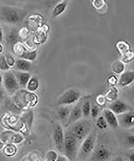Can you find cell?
<instances>
[{
	"label": "cell",
	"instance_id": "cell-23",
	"mask_svg": "<svg viewBox=\"0 0 134 161\" xmlns=\"http://www.w3.org/2000/svg\"><path fill=\"white\" fill-rule=\"evenodd\" d=\"M117 47L120 52L122 56L125 55L127 53H129V47L126 43L123 42H120L117 44Z\"/></svg>",
	"mask_w": 134,
	"mask_h": 161
},
{
	"label": "cell",
	"instance_id": "cell-29",
	"mask_svg": "<svg viewBox=\"0 0 134 161\" xmlns=\"http://www.w3.org/2000/svg\"><path fill=\"white\" fill-rule=\"evenodd\" d=\"M5 56L8 66L11 68L12 67H14V66H15L16 60H15L14 57L10 55V54H7V55L6 54V55Z\"/></svg>",
	"mask_w": 134,
	"mask_h": 161
},
{
	"label": "cell",
	"instance_id": "cell-2",
	"mask_svg": "<svg viewBox=\"0 0 134 161\" xmlns=\"http://www.w3.org/2000/svg\"><path fill=\"white\" fill-rule=\"evenodd\" d=\"M91 127L89 120H82L72 124L69 130L77 139L78 142L84 140L88 136Z\"/></svg>",
	"mask_w": 134,
	"mask_h": 161
},
{
	"label": "cell",
	"instance_id": "cell-28",
	"mask_svg": "<svg viewBox=\"0 0 134 161\" xmlns=\"http://www.w3.org/2000/svg\"><path fill=\"white\" fill-rule=\"evenodd\" d=\"M92 5L95 8L100 11L107 6L103 1H94L92 2Z\"/></svg>",
	"mask_w": 134,
	"mask_h": 161
},
{
	"label": "cell",
	"instance_id": "cell-6",
	"mask_svg": "<svg viewBox=\"0 0 134 161\" xmlns=\"http://www.w3.org/2000/svg\"><path fill=\"white\" fill-rule=\"evenodd\" d=\"M120 127L129 130L134 127V111L129 110L122 114L117 115Z\"/></svg>",
	"mask_w": 134,
	"mask_h": 161
},
{
	"label": "cell",
	"instance_id": "cell-13",
	"mask_svg": "<svg viewBox=\"0 0 134 161\" xmlns=\"http://www.w3.org/2000/svg\"><path fill=\"white\" fill-rule=\"evenodd\" d=\"M125 132L122 134L121 141L122 144L127 149H134V133L130 131Z\"/></svg>",
	"mask_w": 134,
	"mask_h": 161
},
{
	"label": "cell",
	"instance_id": "cell-24",
	"mask_svg": "<svg viewBox=\"0 0 134 161\" xmlns=\"http://www.w3.org/2000/svg\"><path fill=\"white\" fill-rule=\"evenodd\" d=\"M96 125L101 130L106 129L108 126V123L103 116H100L98 118L96 122Z\"/></svg>",
	"mask_w": 134,
	"mask_h": 161
},
{
	"label": "cell",
	"instance_id": "cell-25",
	"mask_svg": "<svg viewBox=\"0 0 134 161\" xmlns=\"http://www.w3.org/2000/svg\"><path fill=\"white\" fill-rule=\"evenodd\" d=\"M11 68L8 66L5 56L0 57V69L3 71H8Z\"/></svg>",
	"mask_w": 134,
	"mask_h": 161
},
{
	"label": "cell",
	"instance_id": "cell-14",
	"mask_svg": "<svg viewBox=\"0 0 134 161\" xmlns=\"http://www.w3.org/2000/svg\"><path fill=\"white\" fill-rule=\"evenodd\" d=\"M82 114L81 106L78 104L71 110L70 114L67 121V125L79 120L82 117Z\"/></svg>",
	"mask_w": 134,
	"mask_h": 161
},
{
	"label": "cell",
	"instance_id": "cell-16",
	"mask_svg": "<svg viewBox=\"0 0 134 161\" xmlns=\"http://www.w3.org/2000/svg\"><path fill=\"white\" fill-rule=\"evenodd\" d=\"M32 66L31 61H28L23 59H18L16 61L15 66V69L18 71L27 72L31 69Z\"/></svg>",
	"mask_w": 134,
	"mask_h": 161
},
{
	"label": "cell",
	"instance_id": "cell-20",
	"mask_svg": "<svg viewBox=\"0 0 134 161\" xmlns=\"http://www.w3.org/2000/svg\"><path fill=\"white\" fill-rule=\"evenodd\" d=\"M125 66L122 62L120 60H116L112 63L111 69L113 72L119 74L123 71Z\"/></svg>",
	"mask_w": 134,
	"mask_h": 161
},
{
	"label": "cell",
	"instance_id": "cell-38",
	"mask_svg": "<svg viewBox=\"0 0 134 161\" xmlns=\"http://www.w3.org/2000/svg\"><path fill=\"white\" fill-rule=\"evenodd\" d=\"M3 51V46L2 44L0 43V53L2 52Z\"/></svg>",
	"mask_w": 134,
	"mask_h": 161
},
{
	"label": "cell",
	"instance_id": "cell-22",
	"mask_svg": "<svg viewBox=\"0 0 134 161\" xmlns=\"http://www.w3.org/2000/svg\"><path fill=\"white\" fill-rule=\"evenodd\" d=\"M91 106L88 101L84 102L81 106L82 114L85 117H88L90 114Z\"/></svg>",
	"mask_w": 134,
	"mask_h": 161
},
{
	"label": "cell",
	"instance_id": "cell-35",
	"mask_svg": "<svg viewBox=\"0 0 134 161\" xmlns=\"http://www.w3.org/2000/svg\"><path fill=\"white\" fill-rule=\"evenodd\" d=\"M3 40V33L1 25H0V43L2 42Z\"/></svg>",
	"mask_w": 134,
	"mask_h": 161
},
{
	"label": "cell",
	"instance_id": "cell-31",
	"mask_svg": "<svg viewBox=\"0 0 134 161\" xmlns=\"http://www.w3.org/2000/svg\"><path fill=\"white\" fill-rule=\"evenodd\" d=\"M99 112V108L97 106L93 105L91 106L90 114L94 119L95 118L98 116Z\"/></svg>",
	"mask_w": 134,
	"mask_h": 161
},
{
	"label": "cell",
	"instance_id": "cell-41",
	"mask_svg": "<svg viewBox=\"0 0 134 161\" xmlns=\"http://www.w3.org/2000/svg\"><path fill=\"white\" fill-rule=\"evenodd\" d=\"M3 95V92H2V91H1V90H0V99L1 98V97H2V96Z\"/></svg>",
	"mask_w": 134,
	"mask_h": 161
},
{
	"label": "cell",
	"instance_id": "cell-15",
	"mask_svg": "<svg viewBox=\"0 0 134 161\" xmlns=\"http://www.w3.org/2000/svg\"><path fill=\"white\" fill-rule=\"evenodd\" d=\"M134 80V72L129 70L121 75L120 77L119 84L122 87H125L130 84Z\"/></svg>",
	"mask_w": 134,
	"mask_h": 161
},
{
	"label": "cell",
	"instance_id": "cell-1",
	"mask_svg": "<svg viewBox=\"0 0 134 161\" xmlns=\"http://www.w3.org/2000/svg\"><path fill=\"white\" fill-rule=\"evenodd\" d=\"M25 15V12L23 10L15 7H3L0 11L1 19L12 24L21 23Z\"/></svg>",
	"mask_w": 134,
	"mask_h": 161
},
{
	"label": "cell",
	"instance_id": "cell-21",
	"mask_svg": "<svg viewBox=\"0 0 134 161\" xmlns=\"http://www.w3.org/2000/svg\"><path fill=\"white\" fill-rule=\"evenodd\" d=\"M39 86V81L35 77H31L27 86L28 91L33 92L37 90Z\"/></svg>",
	"mask_w": 134,
	"mask_h": 161
},
{
	"label": "cell",
	"instance_id": "cell-40",
	"mask_svg": "<svg viewBox=\"0 0 134 161\" xmlns=\"http://www.w3.org/2000/svg\"><path fill=\"white\" fill-rule=\"evenodd\" d=\"M129 130L130 131L132 132V133H134V127L132 128L131 129H129Z\"/></svg>",
	"mask_w": 134,
	"mask_h": 161
},
{
	"label": "cell",
	"instance_id": "cell-8",
	"mask_svg": "<svg viewBox=\"0 0 134 161\" xmlns=\"http://www.w3.org/2000/svg\"><path fill=\"white\" fill-rule=\"evenodd\" d=\"M53 137L57 150L60 152H63L64 135L62 126L59 125H57L54 128Z\"/></svg>",
	"mask_w": 134,
	"mask_h": 161
},
{
	"label": "cell",
	"instance_id": "cell-33",
	"mask_svg": "<svg viewBox=\"0 0 134 161\" xmlns=\"http://www.w3.org/2000/svg\"><path fill=\"white\" fill-rule=\"evenodd\" d=\"M127 158L129 161H134V151H132L128 154Z\"/></svg>",
	"mask_w": 134,
	"mask_h": 161
},
{
	"label": "cell",
	"instance_id": "cell-7",
	"mask_svg": "<svg viewBox=\"0 0 134 161\" xmlns=\"http://www.w3.org/2000/svg\"><path fill=\"white\" fill-rule=\"evenodd\" d=\"M109 149L104 145H100L94 149L92 156V161H107L110 158Z\"/></svg>",
	"mask_w": 134,
	"mask_h": 161
},
{
	"label": "cell",
	"instance_id": "cell-26",
	"mask_svg": "<svg viewBox=\"0 0 134 161\" xmlns=\"http://www.w3.org/2000/svg\"><path fill=\"white\" fill-rule=\"evenodd\" d=\"M16 152V148L13 145H8L6 146L4 149V153L7 156H13Z\"/></svg>",
	"mask_w": 134,
	"mask_h": 161
},
{
	"label": "cell",
	"instance_id": "cell-19",
	"mask_svg": "<svg viewBox=\"0 0 134 161\" xmlns=\"http://www.w3.org/2000/svg\"><path fill=\"white\" fill-rule=\"evenodd\" d=\"M37 54L36 50L33 51H25L18 56L20 58L31 61L34 60L36 58Z\"/></svg>",
	"mask_w": 134,
	"mask_h": 161
},
{
	"label": "cell",
	"instance_id": "cell-30",
	"mask_svg": "<svg viewBox=\"0 0 134 161\" xmlns=\"http://www.w3.org/2000/svg\"><path fill=\"white\" fill-rule=\"evenodd\" d=\"M33 113L31 112H29L23 116V118L25 122H26L28 124V128L31 127V123L32 122L33 118Z\"/></svg>",
	"mask_w": 134,
	"mask_h": 161
},
{
	"label": "cell",
	"instance_id": "cell-5",
	"mask_svg": "<svg viewBox=\"0 0 134 161\" xmlns=\"http://www.w3.org/2000/svg\"><path fill=\"white\" fill-rule=\"evenodd\" d=\"M3 83L5 89L11 93H15L19 88L18 80L12 72L8 71L4 73Z\"/></svg>",
	"mask_w": 134,
	"mask_h": 161
},
{
	"label": "cell",
	"instance_id": "cell-11",
	"mask_svg": "<svg viewBox=\"0 0 134 161\" xmlns=\"http://www.w3.org/2000/svg\"><path fill=\"white\" fill-rule=\"evenodd\" d=\"M104 118L107 123L113 129H117L119 127V121L113 112L109 109H105L104 111Z\"/></svg>",
	"mask_w": 134,
	"mask_h": 161
},
{
	"label": "cell",
	"instance_id": "cell-37",
	"mask_svg": "<svg viewBox=\"0 0 134 161\" xmlns=\"http://www.w3.org/2000/svg\"><path fill=\"white\" fill-rule=\"evenodd\" d=\"M115 81H116V79L115 78V77H111V78L109 79V81L110 83H114L115 82Z\"/></svg>",
	"mask_w": 134,
	"mask_h": 161
},
{
	"label": "cell",
	"instance_id": "cell-36",
	"mask_svg": "<svg viewBox=\"0 0 134 161\" xmlns=\"http://www.w3.org/2000/svg\"><path fill=\"white\" fill-rule=\"evenodd\" d=\"M56 161H67L65 158L62 156H58Z\"/></svg>",
	"mask_w": 134,
	"mask_h": 161
},
{
	"label": "cell",
	"instance_id": "cell-32",
	"mask_svg": "<svg viewBox=\"0 0 134 161\" xmlns=\"http://www.w3.org/2000/svg\"><path fill=\"white\" fill-rule=\"evenodd\" d=\"M14 136V137L13 138L12 141L15 142V143H19L23 140L22 136L19 135H17Z\"/></svg>",
	"mask_w": 134,
	"mask_h": 161
},
{
	"label": "cell",
	"instance_id": "cell-9",
	"mask_svg": "<svg viewBox=\"0 0 134 161\" xmlns=\"http://www.w3.org/2000/svg\"><path fill=\"white\" fill-rule=\"evenodd\" d=\"M108 109L116 115H119L130 110L128 105L121 100H116L111 103Z\"/></svg>",
	"mask_w": 134,
	"mask_h": 161
},
{
	"label": "cell",
	"instance_id": "cell-27",
	"mask_svg": "<svg viewBox=\"0 0 134 161\" xmlns=\"http://www.w3.org/2000/svg\"><path fill=\"white\" fill-rule=\"evenodd\" d=\"M58 158V155L55 151H50L47 153L46 161H56Z\"/></svg>",
	"mask_w": 134,
	"mask_h": 161
},
{
	"label": "cell",
	"instance_id": "cell-10",
	"mask_svg": "<svg viewBox=\"0 0 134 161\" xmlns=\"http://www.w3.org/2000/svg\"><path fill=\"white\" fill-rule=\"evenodd\" d=\"M95 136V134L92 133L84 139L81 147V150L83 153L88 154L94 150L96 139Z\"/></svg>",
	"mask_w": 134,
	"mask_h": 161
},
{
	"label": "cell",
	"instance_id": "cell-4",
	"mask_svg": "<svg viewBox=\"0 0 134 161\" xmlns=\"http://www.w3.org/2000/svg\"><path fill=\"white\" fill-rule=\"evenodd\" d=\"M80 94L76 90L70 89L64 92L57 102L58 106H67L75 103L79 100Z\"/></svg>",
	"mask_w": 134,
	"mask_h": 161
},
{
	"label": "cell",
	"instance_id": "cell-39",
	"mask_svg": "<svg viewBox=\"0 0 134 161\" xmlns=\"http://www.w3.org/2000/svg\"><path fill=\"white\" fill-rule=\"evenodd\" d=\"M2 81H3V77L2 75L0 74V83H2Z\"/></svg>",
	"mask_w": 134,
	"mask_h": 161
},
{
	"label": "cell",
	"instance_id": "cell-18",
	"mask_svg": "<svg viewBox=\"0 0 134 161\" xmlns=\"http://www.w3.org/2000/svg\"><path fill=\"white\" fill-rule=\"evenodd\" d=\"M67 5H68V1H62L60 3L57 4L53 10V17L55 18L62 14L66 8Z\"/></svg>",
	"mask_w": 134,
	"mask_h": 161
},
{
	"label": "cell",
	"instance_id": "cell-17",
	"mask_svg": "<svg viewBox=\"0 0 134 161\" xmlns=\"http://www.w3.org/2000/svg\"><path fill=\"white\" fill-rule=\"evenodd\" d=\"M60 106L57 110L58 117L63 120H68L71 113L70 108L67 106Z\"/></svg>",
	"mask_w": 134,
	"mask_h": 161
},
{
	"label": "cell",
	"instance_id": "cell-34",
	"mask_svg": "<svg viewBox=\"0 0 134 161\" xmlns=\"http://www.w3.org/2000/svg\"><path fill=\"white\" fill-rule=\"evenodd\" d=\"M112 161H125L123 158L121 156H119L116 157Z\"/></svg>",
	"mask_w": 134,
	"mask_h": 161
},
{
	"label": "cell",
	"instance_id": "cell-12",
	"mask_svg": "<svg viewBox=\"0 0 134 161\" xmlns=\"http://www.w3.org/2000/svg\"><path fill=\"white\" fill-rule=\"evenodd\" d=\"M13 73L16 77L19 86L23 88L26 87L28 81L31 78V74L28 72L18 70L14 71Z\"/></svg>",
	"mask_w": 134,
	"mask_h": 161
},
{
	"label": "cell",
	"instance_id": "cell-3",
	"mask_svg": "<svg viewBox=\"0 0 134 161\" xmlns=\"http://www.w3.org/2000/svg\"><path fill=\"white\" fill-rule=\"evenodd\" d=\"M78 140L72 133L68 131L64 135V152L65 156L70 160H75L78 149Z\"/></svg>",
	"mask_w": 134,
	"mask_h": 161
}]
</instances>
